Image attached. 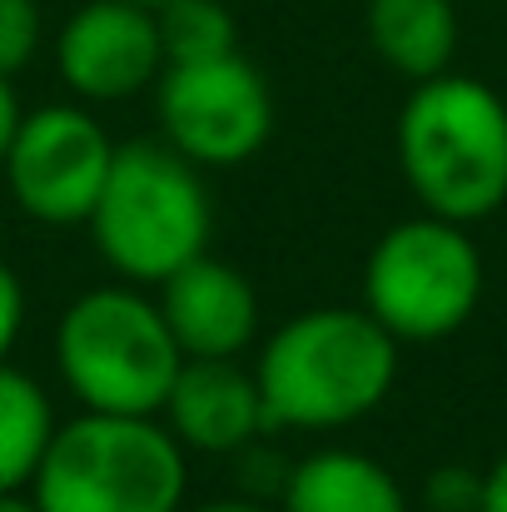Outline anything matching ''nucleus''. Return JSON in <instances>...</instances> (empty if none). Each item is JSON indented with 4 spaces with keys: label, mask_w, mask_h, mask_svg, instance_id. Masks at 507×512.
<instances>
[{
    "label": "nucleus",
    "mask_w": 507,
    "mask_h": 512,
    "mask_svg": "<svg viewBox=\"0 0 507 512\" xmlns=\"http://www.w3.org/2000/svg\"><path fill=\"white\" fill-rule=\"evenodd\" d=\"M254 378L269 428L338 433L393 393L398 339L368 309H304L259 343Z\"/></svg>",
    "instance_id": "obj_1"
},
{
    "label": "nucleus",
    "mask_w": 507,
    "mask_h": 512,
    "mask_svg": "<svg viewBox=\"0 0 507 512\" xmlns=\"http://www.w3.org/2000/svg\"><path fill=\"white\" fill-rule=\"evenodd\" d=\"M398 170L423 214L478 224L507 204V100L473 75H433L398 110Z\"/></svg>",
    "instance_id": "obj_2"
},
{
    "label": "nucleus",
    "mask_w": 507,
    "mask_h": 512,
    "mask_svg": "<svg viewBox=\"0 0 507 512\" xmlns=\"http://www.w3.org/2000/svg\"><path fill=\"white\" fill-rule=\"evenodd\" d=\"M85 224L100 259L125 284L160 289L174 269L209 254L214 204L204 170L169 150L160 135L125 140Z\"/></svg>",
    "instance_id": "obj_3"
},
{
    "label": "nucleus",
    "mask_w": 507,
    "mask_h": 512,
    "mask_svg": "<svg viewBox=\"0 0 507 512\" xmlns=\"http://www.w3.org/2000/svg\"><path fill=\"white\" fill-rule=\"evenodd\" d=\"M55 368L85 413L160 418L184 353L160 304L120 279L65 304L55 324Z\"/></svg>",
    "instance_id": "obj_4"
},
{
    "label": "nucleus",
    "mask_w": 507,
    "mask_h": 512,
    "mask_svg": "<svg viewBox=\"0 0 507 512\" xmlns=\"http://www.w3.org/2000/svg\"><path fill=\"white\" fill-rule=\"evenodd\" d=\"M184 448L160 418L80 413L55 428L30 498L40 512H179Z\"/></svg>",
    "instance_id": "obj_5"
},
{
    "label": "nucleus",
    "mask_w": 507,
    "mask_h": 512,
    "mask_svg": "<svg viewBox=\"0 0 507 512\" xmlns=\"http://www.w3.org/2000/svg\"><path fill=\"white\" fill-rule=\"evenodd\" d=\"M483 304V249L468 224L413 214L378 234L363 264V309L398 343L453 339Z\"/></svg>",
    "instance_id": "obj_6"
},
{
    "label": "nucleus",
    "mask_w": 507,
    "mask_h": 512,
    "mask_svg": "<svg viewBox=\"0 0 507 512\" xmlns=\"http://www.w3.org/2000/svg\"><path fill=\"white\" fill-rule=\"evenodd\" d=\"M160 140L199 170H234L274 135V95L264 70L234 50L219 60L165 65L155 80Z\"/></svg>",
    "instance_id": "obj_7"
},
{
    "label": "nucleus",
    "mask_w": 507,
    "mask_h": 512,
    "mask_svg": "<svg viewBox=\"0 0 507 512\" xmlns=\"http://www.w3.org/2000/svg\"><path fill=\"white\" fill-rule=\"evenodd\" d=\"M115 140L105 135V125L80 110V105H40L30 115H20L15 140L5 150V184L10 199L20 204V214H30L35 224H85L110 165H115Z\"/></svg>",
    "instance_id": "obj_8"
},
{
    "label": "nucleus",
    "mask_w": 507,
    "mask_h": 512,
    "mask_svg": "<svg viewBox=\"0 0 507 512\" xmlns=\"http://www.w3.org/2000/svg\"><path fill=\"white\" fill-rule=\"evenodd\" d=\"M55 70L80 105H115L155 90L165 70L155 10L135 0H85L55 30Z\"/></svg>",
    "instance_id": "obj_9"
},
{
    "label": "nucleus",
    "mask_w": 507,
    "mask_h": 512,
    "mask_svg": "<svg viewBox=\"0 0 507 512\" xmlns=\"http://www.w3.org/2000/svg\"><path fill=\"white\" fill-rule=\"evenodd\" d=\"M160 423L179 438L184 453H219V458H234L254 438L274 433L259 398V378L239 358H184Z\"/></svg>",
    "instance_id": "obj_10"
},
{
    "label": "nucleus",
    "mask_w": 507,
    "mask_h": 512,
    "mask_svg": "<svg viewBox=\"0 0 507 512\" xmlns=\"http://www.w3.org/2000/svg\"><path fill=\"white\" fill-rule=\"evenodd\" d=\"M155 304L184 358H239L259 339V294L229 259H189L160 284Z\"/></svg>",
    "instance_id": "obj_11"
},
{
    "label": "nucleus",
    "mask_w": 507,
    "mask_h": 512,
    "mask_svg": "<svg viewBox=\"0 0 507 512\" xmlns=\"http://www.w3.org/2000/svg\"><path fill=\"white\" fill-rule=\"evenodd\" d=\"M279 512H408V493L373 453L319 448L289 468Z\"/></svg>",
    "instance_id": "obj_12"
},
{
    "label": "nucleus",
    "mask_w": 507,
    "mask_h": 512,
    "mask_svg": "<svg viewBox=\"0 0 507 512\" xmlns=\"http://www.w3.org/2000/svg\"><path fill=\"white\" fill-rule=\"evenodd\" d=\"M363 30H368L373 55L413 85L453 70V55H458V5L453 0H368Z\"/></svg>",
    "instance_id": "obj_13"
},
{
    "label": "nucleus",
    "mask_w": 507,
    "mask_h": 512,
    "mask_svg": "<svg viewBox=\"0 0 507 512\" xmlns=\"http://www.w3.org/2000/svg\"><path fill=\"white\" fill-rule=\"evenodd\" d=\"M55 428L45 388L25 368L0 363V493H30Z\"/></svg>",
    "instance_id": "obj_14"
},
{
    "label": "nucleus",
    "mask_w": 507,
    "mask_h": 512,
    "mask_svg": "<svg viewBox=\"0 0 507 512\" xmlns=\"http://www.w3.org/2000/svg\"><path fill=\"white\" fill-rule=\"evenodd\" d=\"M155 20H160L165 65L219 60V55L239 50V25L224 0H165L155 10Z\"/></svg>",
    "instance_id": "obj_15"
},
{
    "label": "nucleus",
    "mask_w": 507,
    "mask_h": 512,
    "mask_svg": "<svg viewBox=\"0 0 507 512\" xmlns=\"http://www.w3.org/2000/svg\"><path fill=\"white\" fill-rule=\"evenodd\" d=\"M45 40V15L40 0H0V80H15L30 70Z\"/></svg>",
    "instance_id": "obj_16"
},
{
    "label": "nucleus",
    "mask_w": 507,
    "mask_h": 512,
    "mask_svg": "<svg viewBox=\"0 0 507 512\" xmlns=\"http://www.w3.org/2000/svg\"><path fill=\"white\" fill-rule=\"evenodd\" d=\"M478 498H483V473H473L463 463H448L423 483V508L428 512H478Z\"/></svg>",
    "instance_id": "obj_17"
},
{
    "label": "nucleus",
    "mask_w": 507,
    "mask_h": 512,
    "mask_svg": "<svg viewBox=\"0 0 507 512\" xmlns=\"http://www.w3.org/2000/svg\"><path fill=\"white\" fill-rule=\"evenodd\" d=\"M20 329H25V284L0 259V363H10V353L20 343Z\"/></svg>",
    "instance_id": "obj_18"
},
{
    "label": "nucleus",
    "mask_w": 507,
    "mask_h": 512,
    "mask_svg": "<svg viewBox=\"0 0 507 512\" xmlns=\"http://www.w3.org/2000/svg\"><path fill=\"white\" fill-rule=\"evenodd\" d=\"M478 512H507V453L483 473V498H478Z\"/></svg>",
    "instance_id": "obj_19"
},
{
    "label": "nucleus",
    "mask_w": 507,
    "mask_h": 512,
    "mask_svg": "<svg viewBox=\"0 0 507 512\" xmlns=\"http://www.w3.org/2000/svg\"><path fill=\"white\" fill-rule=\"evenodd\" d=\"M20 100H15V85L10 80H0V165H5V150H10V140H15V125H20Z\"/></svg>",
    "instance_id": "obj_20"
},
{
    "label": "nucleus",
    "mask_w": 507,
    "mask_h": 512,
    "mask_svg": "<svg viewBox=\"0 0 507 512\" xmlns=\"http://www.w3.org/2000/svg\"><path fill=\"white\" fill-rule=\"evenodd\" d=\"M179 512H279L274 503H254V498H209V503H199V508H179Z\"/></svg>",
    "instance_id": "obj_21"
},
{
    "label": "nucleus",
    "mask_w": 507,
    "mask_h": 512,
    "mask_svg": "<svg viewBox=\"0 0 507 512\" xmlns=\"http://www.w3.org/2000/svg\"><path fill=\"white\" fill-rule=\"evenodd\" d=\"M0 512H40L30 493H0Z\"/></svg>",
    "instance_id": "obj_22"
},
{
    "label": "nucleus",
    "mask_w": 507,
    "mask_h": 512,
    "mask_svg": "<svg viewBox=\"0 0 507 512\" xmlns=\"http://www.w3.org/2000/svg\"><path fill=\"white\" fill-rule=\"evenodd\" d=\"M135 5H145V10H160V5H165V0H135Z\"/></svg>",
    "instance_id": "obj_23"
}]
</instances>
